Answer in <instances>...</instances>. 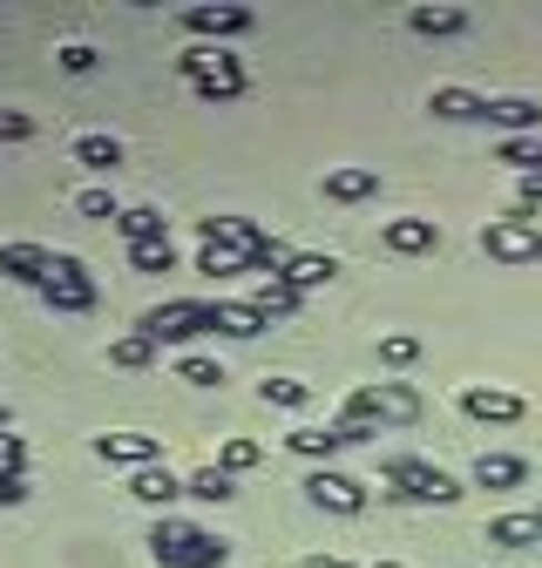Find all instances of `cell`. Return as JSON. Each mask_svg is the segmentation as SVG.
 I'll use <instances>...</instances> for the list:
<instances>
[{
    "label": "cell",
    "mask_w": 542,
    "mask_h": 568,
    "mask_svg": "<svg viewBox=\"0 0 542 568\" xmlns=\"http://www.w3.org/2000/svg\"><path fill=\"white\" fill-rule=\"evenodd\" d=\"M380 480H387L393 501H421V508H454L461 494H468L448 467H428V460H414V454H387V460H380Z\"/></svg>",
    "instance_id": "1"
},
{
    "label": "cell",
    "mask_w": 542,
    "mask_h": 568,
    "mask_svg": "<svg viewBox=\"0 0 542 568\" xmlns=\"http://www.w3.org/2000/svg\"><path fill=\"white\" fill-rule=\"evenodd\" d=\"M414 419H421V393L406 379H373L339 406V426H414Z\"/></svg>",
    "instance_id": "2"
},
{
    "label": "cell",
    "mask_w": 542,
    "mask_h": 568,
    "mask_svg": "<svg viewBox=\"0 0 542 568\" xmlns=\"http://www.w3.org/2000/svg\"><path fill=\"white\" fill-rule=\"evenodd\" d=\"M150 555H157L163 568H224V561H231V548H224L218 535H203V528H190V521H163V528L150 535Z\"/></svg>",
    "instance_id": "3"
},
{
    "label": "cell",
    "mask_w": 542,
    "mask_h": 568,
    "mask_svg": "<svg viewBox=\"0 0 542 568\" xmlns=\"http://www.w3.org/2000/svg\"><path fill=\"white\" fill-rule=\"evenodd\" d=\"M482 251L495 264H542V224L522 217V210H509V217L482 224Z\"/></svg>",
    "instance_id": "4"
},
{
    "label": "cell",
    "mask_w": 542,
    "mask_h": 568,
    "mask_svg": "<svg viewBox=\"0 0 542 568\" xmlns=\"http://www.w3.org/2000/svg\"><path fill=\"white\" fill-rule=\"evenodd\" d=\"M136 332H150L157 345H190L197 332H218V305H190V298H177V305L143 312V325H136Z\"/></svg>",
    "instance_id": "5"
},
{
    "label": "cell",
    "mask_w": 542,
    "mask_h": 568,
    "mask_svg": "<svg viewBox=\"0 0 542 568\" xmlns=\"http://www.w3.org/2000/svg\"><path fill=\"white\" fill-rule=\"evenodd\" d=\"M41 298H48L54 312H96V277H89L76 257H54L48 277H41Z\"/></svg>",
    "instance_id": "6"
},
{
    "label": "cell",
    "mask_w": 542,
    "mask_h": 568,
    "mask_svg": "<svg viewBox=\"0 0 542 568\" xmlns=\"http://www.w3.org/2000/svg\"><path fill=\"white\" fill-rule=\"evenodd\" d=\"M305 501L325 508V515H360V508H367V480L339 474V467H319V474L305 480Z\"/></svg>",
    "instance_id": "7"
},
{
    "label": "cell",
    "mask_w": 542,
    "mask_h": 568,
    "mask_svg": "<svg viewBox=\"0 0 542 568\" xmlns=\"http://www.w3.org/2000/svg\"><path fill=\"white\" fill-rule=\"evenodd\" d=\"M89 447H96V460H109V467H136V474L163 460V440H157V434H129V426H122V434H96Z\"/></svg>",
    "instance_id": "8"
},
{
    "label": "cell",
    "mask_w": 542,
    "mask_h": 568,
    "mask_svg": "<svg viewBox=\"0 0 542 568\" xmlns=\"http://www.w3.org/2000/svg\"><path fill=\"white\" fill-rule=\"evenodd\" d=\"M461 413L482 419V426H515L529 413V399L522 393H502V386H461Z\"/></svg>",
    "instance_id": "9"
},
{
    "label": "cell",
    "mask_w": 542,
    "mask_h": 568,
    "mask_svg": "<svg viewBox=\"0 0 542 568\" xmlns=\"http://www.w3.org/2000/svg\"><path fill=\"white\" fill-rule=\"evenodd\" d=\"M183 28L190 34H244L251 28V8H238V0H203V8H183Z\"/></svg>",
    "instance_id": "10"
},
{
    "label": "cell",
    "mask_w": 542,
    "mask_h": 568,
    "mask_svg": "<svg viewBox=\"0 0 542 568\" xmlns=\"http://www.w3.org/2000/svg\"><path fill=\"white\" fill-rule=\"evenodd\" d=\"M441 244V224L434 217H393L387 224V251L393 257H421V251H434Z\"/></svg>",
    "instance_id": "11"
},
{
    "label": "cell",
    "mask_w": 542,
    "mask_h": 568,
    "mask_svg": "<svg viewBox=\"0 0 542 568\" xmlns=\"http://www.w3.org/2000/svg\"><path fill=\"white\" fill-rule=\"evenodd\" d=\"M332 203H367V196H380V170H367V163H347V170H325V183H319Z\"/></svg>",
    "instance_id": "12"
},
{
    "label": "cell",
    "mask_w": 542,
    "mask_h": 568,
    "mask_svg": "<svg viewBox=\"0 0 542 568\" xmlns=\"http://www.w3.org/2000/svg\"><path fill=\"white\" fill-rule=\"evenodd\" d=\"M48 251L41 244H0V277H14V284H34L41 292V277H48Z\"/></svg>",
    "instance_id": "13"
},
{
    "label": "cell",
    "mask_w": 542,
    "mask_h": 568,
    "mask_svg": "<svg viewBox=\"0 0 542 568\" xmlns=\"http://www.w3.org/2000/svg\"><path fill=\"white\" fill-rule=\"evenodd\" d=\"M279 277H285L292 292L305 298V292H319V284H332V277H339V264H332L325 251H292V264H285Z\"/></svg>",
    "instance_id": "14"
},
{
    "label": "cell",
    "mask_w": 542,
    "mask_h": 568,
    "mask_svg": "<svg viewBox=\"0 0 542 568\" xmlns=\"http://www.w3.org/2000/svg\"><path fill=\"white\" fill-rule=\"evenodd\" d=\"M489 122L509 129V135H542V102H529V95H502V102H489Z\"/></svg>",
    "instance_id": "15"
},
{
    "label": "cell",
    "mask_w": 542,
    "mask_h": 568,
    "mask_svg": "<svg viewBox=\"0 0 542 568\" xmlns=\"http://www.w3.org/2000/svg\"><path fill=\"white\" fill-rule=\"evenodd\" d=\"M428 109L441 122H489V95H474V89H434Z\"/></svg>",
    "instance_id": "16"
},
{
    "label": "cell",
    "mask_w": 542,
    "mask_h": 568,
    "mask_svg": "<svg viewBox=\"0 0 542 568\" xmlns=\"http://www.w3.org/2000/svg\"><path fill=\"white\" fill-rule=\"evenodd\" d=\"M522 480H529V460H522V454H482V460H474V487L509 494V487H522Z\"/></svg>",
    "instance_id": "17"
},
{
    "label": "cell",
    "mask_w": 542,
    "mask_h": 568,
    "mask_svg": "<svg viewBox=\"0 0 542 568\" xmlns=\"http://www.w3.org/2000/svg\"><path fill=\"white\" fill-rule=\"evenodd\" d=\"M285 447L332 467V454H347V434H339V426H299V434H285Z\"/></svg>",
    "instance_id": "18"
},
{
    "label": "cell",
    "mask_w": 542,
    "mask_h": 568,
    "mask_svg": "<svg viewBox=\"0 0 542 568\" xmlns=\"http://www.w3.org/2000/svg\"><path fill=\"white\" fill-rule=\"evenodd\" d=\"M76 163L96 170V176H109V170L122 163V142H116L109 129H89V135H76Z\"/></svg>",
    "instance_id": "19"
},
{
    "label": "cell",
    "mask_w": 542,
    "mask_h": 568,
    "mask_svg": "<svg viewBox=\"0 0 542 568\" xmlns=\"http://www.w3.org/2000/svg\"><path fill=\"white\" fill-rule=\"evenodd\" d=\"M129 494H136V501H143V508H170L177 494H183V480H177L170 467H143V474L129 480Z\"/></svg>",
    "instance_id": "20"
},
{
    "label": "cell",
    "mask_w": 542,
    "mask_h": 568,
    "mask_svg": "<svg viewBox=\"0 0 542 568\" xmlns=\"http://www.w3.org/2000/svg\"><path fill=\"white\" fill-rule=\"evenodd\" d=\"M218 332L224 338H258L264 332V312L251 298H218Z\"/></svg>",
    "instance_id": "21"
},
{
    "label": "cell",
    "mask_w": 542,
    "mask_h": 568,
    "mask_svg": "<svg viewBox=\"0 0 542 568\" xmlns=\"http://www.w3.org/2000/svg\"><path fill=\"white\" fill-rule=\"evenodd\" d=\"M109 366H122V373L157 366V338H150V332H122V338L109 345Z\"/></svg>",
    "instance_id": "22"
},
{
    "label": "cell",
    "mask_w": 542,
    "mask_h": 568,
    "mask_svg": "<svg viewBox=\"0 0 542 568\" xmlns=\"http://www.w3.org/2000/svg\"><path fill=\"white\" fill-rule=\"evenodd\" d=\"M251 305H258V312H264V325H271V318H292V312H299L305 298L292 292V284H285V277H264V284H258V292H251Z\"/></svg>",
    "instance_id": "23"
},
{
    "label": "cell",
    "mask_w": 542,
    "mask_h": 568,
    "mask_svg": "<svg viewBox=\"0 0 542 568\" xmlns=\"http://www.w3.org/2000/svg\"><path fill=\"white\" fill-rule=\"evenodd\" d=\"M183 494H197V501H211V508H224L231 494H238V480H231V474H224V467L211 460V467H197V474L183 480Z\"/></svg>",
    "instance_id": "24"
},
{
    "label": "cell",
    "mask_w": 542,
    "mask_h": 568,
    "mask_svg": "<svg viewBox=\"0 0 542 568\" xmlns=\"http://www.w3.org/2000/svg\"><path fill=\"white\" fill-rule=\"evenodd\" d=\"M190 89H197L203 102H238V95H244V61L231 54V61L218 68V75H203V82H190Z\"/></svg>",
    "instance_id": "25"
},
{
    "label": "cell",
    "mask_w": 542,
    "mask_h": 568,
    "mask_svg": "<svg viewBox=\"0 0 542 568\" xmlns=\"http://www.w3.org/2000/svg\"><path fill=\"white\" fill-rule=\"evenodd\" d=\"M406 28L428 34V41H448V34L468 28V14H461V8H414V14H406Z\"/></svg>",
    "instance_id": "26"
},
{
    "label": "cell",
    "mask_w": 542,
    "mask_h": 568,
    "mask_svg": "<svg viewBox=\"0 0 542 568\" xmlns=\"http://www.w3.org/2000/svg\"><path fill=\"white\" fill-rule=\"evenodd\" d=\"M489 541L495 548H529V541H542V515H502V521H489Z\"/></svg>",
    "instance_id": "27"
},
{
    "label": "cell",
    "mask_w": 542,
    "mask_h": 568,
    "mask_svg": "<svg viewBox=\"0 0 542 568\" xmlns=\"http://www.w3.org/2000/svg\"><path fill=\"white\" fill-rule=\"evenodd\" d=\"M116 231H122L129 244H157V237H170L163 210H122V217H116Z\"/></svg>",
    "instance_id": "28"
},
{
    "label": "cell",
    "mask_w": 542,
    "mask_h": 568,
    "mask_svg": "<svg viewBox=\"0 0 542 568\" xmlns=\"http://www.w3.org/2000/svg\"><path fill=\"white\" fill-rule=\"evenodd\" d=\"M129 264L150 271V277H163V271H177V244H170V237H157V244H129Z\"/></svg>",
    "instance_id": "29"
},
{
    "label": "cell",
    "mask_w": 542,
    "mask_h": 568,
    "mask_svg": "<svg viewBox=\"0 0 542 568\" xmlns=\"http://www.w3.org/2000/svg\"><path fill=\"white\" fill-rule=\"evenodd\" d=\"M197 271H211V277H238V271H251V257H244V251H231V244H203Z\"/></svg>",
    "instance_id": "30"
},
{
    "label": "cell",
    "mask_w": 542,
    "mask_h": 568,
    "mask_svg": "<svg viewBox=\"0 0 542 568\" xmlns=\"http://www.w3.org/2000/svg\"><path fill=\"white\" fill-rule=\"evenodd\" d=\"M258 399H264V406H292V413H299V406H312V386H305V379H264V386H258Z\"/></svg>",
    "instance_id": "31"
},
{
    "label": "cell",
    "mask_w": 542,
    "mask_h": 568,
    "mask_svg": "<svg viewBox=\"0 0 542 568\" xmlns=\"http://www.w3.org/2000/svg\"><path fill=\"white\" fill-rule=\"evenodd\" d=\"M177 379H183V386H224V366L203 359V352H183V359H177Z\"/></svg>",
    "instance_id": "32"
},
{
    "label": "cell",
    "mask_w": 542,
    "mask_h": 568,
    "mask_svg": "<svg viewBox=\"0 0 542 568\" xmlns=\"http://www.w3.org/2000/svg\"><path fill=\"white\" fill-rule=\"evenodd\" d=\"M224 61H231L224 48H183V54H177V68H183V75H190V82H203V75H218V68H224Z\"/></svg>",
    "instance_id": "33"
},
{
    "label": "cell",
    "mask_w": 542,
    "mask_h": 568,
    "mask_svg": "<svg viewBox=\"0 0 542 568\" xmlns=\"http://www.w3.org/2000/svg\"><path fill=\"white\" fill-rule=\"evenodd\" d=\"M421 359V338L414 332H387L380 338V366H414Z\"/></svg>",
    "instance_id": "34"
},
{
    "label": "cell",
    "mask_w": 542,
    "mask_h": 568,
    "mask_svg": "<svg viewBox=\"0 0 542 568\" xmlns=\"http://www.w3.org/2000/svg\"><path fill=\"white\" fill-rule=\"evenodd\" d=\"M218 467H224V474L238 480L244 467H258V440H244V434H238V440H224V454H218Z\"/></svg>",
    "instance_id": "35"
},
{
    "label": "cell",
    "mask_w": 542,
    "mask_h": 568,
    "mask_svg": "<svg viewBox=\"0 0 542 568\" xmlns=\"http://www.w3.org/2000/svg\"><path fill=\"white\" fill-rule=\"evenodd\" d=\"M54 61L68 68V75H96V48H89V41H68V48H61Z\"/></svg>",
    "instance_id": "36"
},
{
    "label": "cell",
    "mask_w": 542,
    "mask_h": 568,
    "mask_svg": "<svg viewBox=\"0 0 542 568\" xmlns=\"http://www.w3.org/2000/svg\"><path fill=\"white\" fill-rule=\"evenodd\" d=\"M515 210H522V217H535V210H542V170L515 176Z\"/></svg>",
    "instance_id": "37"
},
{
    "label": "cell",
    "mask_w": 542,
    "mask_h": 568,
    "mask_svg": "<svg viewBox=\"0 0 542 568\" xmlns=\"http://www.w3.org/2000/svg\"><path fill=\"white\" fill-rule=\"evenodd\" d=\"M76 210H82V217H122L109 190H82V196H76Z\"/></svg>",
    "instance_id": "38"
},
{
    "label": "cell",
    "mask_w": 542,
    "mask_h": 568,
    "mask_svg": "<svg viewBox=\"0 0 542 568\" xmlns=\"http://www.w3.org/2000/svg\"><path fill=\"white\" fill-rule=\"evenodd\" d=\"M28 467V447H21V434H0V474H21Z\"/></svg>",
    "instance_id": "39"
},
{
    "label": "cell",
    "mask_w": 542,
    "mask_h": 568,
    "mask_svg": "<svg viewBox=\"0 0 542 568\" xmlns=\"http://www.w3.org/2000/svg\"><path fill=\"white\" fill-rule=\"evenodd\" d=\"M34 135V122L28 115H14V109H0V142H28Z\"/></svg>",
    "instance_id": "40"
},
{
    "label": "cell",
    "mask_w": 542,
    "mask_h": 568,
    "mask_svg": "<svg viewBox=\"0 0 542 568\" xmlns=\"http://www.w3.org/2000/svg\"><path fill=\"white\" fill-rule=\"evenodd\" d=\"M28 501V480L21 474H0V508H21Z\"/></svg>",
    "instance_id": "41"
},
{
    "label": "cell",
    "mask_w": 542,
    "mask_h": 568,
    "mask_svg": "<svg viewBox=\"0 0 542 568\" xmlns=\"http://www.w3.org/2000/svg\"><path fill=\"white\" fill-rule=\"evenodd\" d=\"M299 568H353V561H339V555H305Z\"/></svg>",
    "instance_id": "42"
},
{
    "label": "cell",
    "mask_w": 542,
    "mask_h": 568,
    "mask_svg": "<svg viewBox=\"0 0 542 568\" xmlns=\"http://www.w3.org/2000/svg\"><path fill=\"white\" fill-rule=\"evenodd\" d=\"M0 434H8V406H0Z\"/></svg>",
    "instance_id": "43"
}]
</instances>
